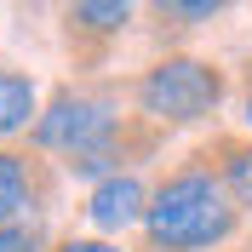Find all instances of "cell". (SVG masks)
<instances>
[{
    "instance_id": "7",
    "label": "cell",
    "mask_w": 252,
    "mask_h": 252,
    "mask_svg": "<svg viewBox=\"0 0 252 252\" xmlns=\"http://www.w3.org/2000/svg\"><path fill=\"white\" fill-rule=\"evenodd\" d=\"M34 115H40V86L17 69H0V138H17L29 132Z\"/></svg>"
},
{
    "instance_id": "8",
    "label": "cell",
    "mask_w": 252,
    "mask_h": 252,
    "mask_svg": "<svg viewBox=\"0 0 252 252\" xmlns=\"http://www.w3.org/2000/svg\"><path fill=\"white\" fill-rule=\"evenodd\" d=\"M132 23V6H69V29H92V34H121Z\"/></svg>"
},
{
    "instance_id": "2",
    "label": "cell",
    "mask_w": 252,
    "mask_h": 252,
    "mask_svg": "<svg viewBox=\"0 0 252 252\" xmlns=\"http://www.w3.org/2000/svg\"><path fill=\"white\" fill-rule=\"evenodd\" d=\"M223 92H229V75H223L212 58H160L149 63L138 80H132V103H138V121H149L155 132H172V126H195L206 115H218Z\"/></svg>"
},
{
    "instance_id": "6",
    "label": "cell",
    "mask_w": 252,
    "mask_h": 252,
    "mask_svg": "<svg viewBox=\"0 0 252 252\" xmlns=\"http://www.w3.org/2000/svg\"><path fill=\"white\" fill-rule=\"evenodd\" d=\"M206 166H212V178L223 184V195L235 206H252V138H218Z\"/></svg>"
},
{
    "instance_id": "10",
    "label": "cell",
    "mask_w": 252,
    "mask_h": 252,
    "mask_svg": "<svg viewBox=\"0 0 252 252\" xmlns=\"http://www.w3.org/2000/svg\"><path fill=\"white\" fill-rule=\"evenodd\" d=\"M52 252H121V241H103V235H69V241H58Z\"/></svg>"
},
{
    "instance_id": "12",
    "label": "cell",
    "mask_w": 252,
    "mask_h": 252,
    "mask_svg": "<svg viewBox=\"0 0 252 252\" xmlns=\"http://www.w3.org/2000/svg\"><path fill=\"white\" fill-rule=\"evenodd\" d=\"M241 121H247V132H252V69H247V86H241Z\"/></svg>"
},
{
    "instance_id": "1",
    "label": "cell",
    "mask_w": 252,
    "mask_h": 252,
    "mask_svg": "<svg viewBox=\"0 0 252 252\" xmlns=\"http://www.w3.org/2000/svg\"><path fill=\"white\" fill-rule=\"evenodd\" d=\"M143 252H218L241 229V206L223 195L212 166H178L149 189Z\"/></svg>"
},
{
    "instance_id": "11",
    "label": "cell",
    "mask_w": 252,
    "mask_h": 252,
    "mask_svg": "<svg viewBox=\"0 0 252 252\" xmlns=\"http://www.w3.org/2000/svg\"><path fill=\"white\" fill-rule=\"evenodd\" d=\"M160 17H189V23H206V17H218L212 0H195V6H160Z\"/></svg>"
},
{
    "instance_id": "9",
    "label": "cell",
    "mask_w": 252,
    "mask_h": 252,
    "mask_svg": "<svg viewBox=\"0 0 252 252\" xmlns=\"http://www.w3.org/2000/svg\"><path fill=\"white\" fill-rule=\"evenodd\" d=\"M0 252H46V229L40 223H0Z\"/></svg>"
},
{
    "instance_id": "5",
    "label": "cell",
    "mask_w": 252,
    "mask_h": 252,
    "mask_svg": "<svg viewBox=\"0 0 252 252\" xmlns=\"http://www.w3.org/2000/svg\"><path fill=\"white\" fill-rule=\"evenodd\" d=\"M143 206H149L143 178L138 172H115V178H103V184H92L86 218H92V229H103V235H126L132 223H143Z\"/></svg>"
},
{
    "instance_id": "3",
    "label": "cell",
    "mask_w": 252,
    "mask_h": 252,
    "mask_svg": "<svg viewBox=\"0 0 252 252\" xmlns=\"http://www.w3.org/2000/svg\"><path fill=\"white\" fill-rule=\"evenodd\" d=\"M132 121V115L115 109L109 92H86V86H63V92H52V103L40 115H34L29 138L40 155H63V166H75V160L97 155L103 143L121 132V126Z\"/></svg>"
},
{
    "instance_id": "4",
    "label": "cell",
    "mask_w": 252,
    "mask_h": 252,
    "mask_svg": "<svg viewBox=\"0 0 252 252\" xmlns=\"http://www.w3.org/2000/svg\"><path fill=\"white\" fill-rule=\"evenodd\" d=\"M52 201V172L46 160L0 149V223H29Z\"/></svg>"
}]
</instances>
